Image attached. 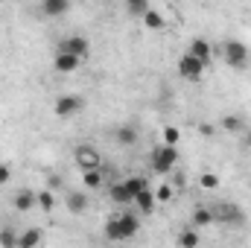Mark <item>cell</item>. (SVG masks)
<instances>
[{
    "instance_id": "6da1fadb",
    "label": "cell",
    "mask_w": 251,
    "mask_h": 248,
    "mask_svg": "<svg viewBox=\"0 0 251 248\" xmlns=\"http://www.w3.org/2000/svg\"><path fill=\"white\" fill-rule=\"evenodd\" d=\"M137 231H140V219H137L134 213H128V210L111 216V219L105 222V228H102V234H105V240H108L111 246H126Z\"/></svg>"
},
{
    "instance_id": "30bf717a",
    "label": "cell",
    "mask_w": 251,
    "mask_h": 248,
    "mask_svg": "<svg viewBox=\"0 0 251 248\" xmlns=\"http://www.w3.org/2000/svg\"><path fill=\"white\" fill-rule=\"evenodd\" d=\"M64 207H67L70 213H76V216H79V213H85V210H88V196H85V193H79V190H73V193H67V196H64Z\"/></svg>"
},
{
    "instance_id": "5bb4252c",
    "label": "cell",
    "mask_w": 251,
    "mask_h": 248,
    "mask_svg": "<svg viewBox=\"0 0 251 248\" xmlns=\"http://www.w3.org/2000/svg\"><path fill=\"white\" fill-rule=\"evenodd\" d=\"M35 204H38V193H32V190H21V193L15 196V210H21V213L32 210Z\"/></svg>"
},
{
    "instance_id": "4316f807",
    "label": "cell",
    "mask_w": 251,
    "mask_h": 248,
    "mask_svg": "<svg viewBox=\"0 0 251 248\" xmlns=\"http://www.w3.org/2000/svg\"><path fill=\"white\" fill-rule=\"evenodd\" d=\"M199 187L216 190V187H219V175H216V173H201V175H199Z\"/></svg>"
},
{
    "instance_id": "d6986e66",
    "label": "cell",
    "mask_w": 251,
    "mask_h": 248,
    "mask_svg": "<svg viewBox=\"0 0 251 248\" xmlns=\"http://www.w3.org/2000/svg\"><path fill=\"white\" fill-rule=\"evenodd\" d=\"M114 140H117L120 146H134V143H137V128H134V125H120V128L114 131Z\"/></svg>"
},
{
    "instance_id": "e0dca14e",
    "label": "cell",
    "mask_w": 251,
    "mask_h": 248,
    "mask_svg": "<svg viewBox=\"0 0 251 248\" xmlns=\"http://www.w3.org/2000/svg\"><path fill=\"white\" fill-rule=\"evenodd\" d=\"M199 243H201V237H199V231L193 225L178 231V248H199Z\"/></svg>"
},
{
    "instance_id": "8992f818",
    "label": "cell",
    "mask_w": 251,
    "mask_h": 248,
    "mask_svg": "<svg viewBox=\"0 0 251 248\" xmlns=\"http://www.w3.org/2000/svg\"><path fill=\"white\" fill-rule=\"evenodd\" d=\"M88 50H91V44H88L85 35H67V38H62V44H59V53L76 56V59H85Z\"/></svg>"
},
{
    "instance_id": "f1b7e54d",
    "label": "cell",
    "mask_w": 251,
    "mask_h": 248,
    "mask_svg": "<svg viewBox=\"0 0 251 248\" xmlns=\"http://www.w3.org/2000/svg\"><path fill=\"white\" fill-rule=\"evenodd\" d=\"M155 198H158V201H170V198H173V184H158Z\"/></svg>"
},
{
    "instance_id": "9a60e30c",
    "label": "cell",
    "mask_w": 251,
    "mask_h": 248,
    "mask_svg": "<svg viewBox=\"0 0 251 248\" xmlns=\"http://www.w3.org/2000/svg\"><path fill=\"white\" fill-rule=\"evenodd\" d=\"M155 204H158V198H155V190H143V193H137V198H134V207L140 210V213H152L155 210Z\"/></svg>"
},
{
    "instance_id": "d4e9b609",
    "label": "cell",
    "mask_w": 251,
    "mask_h": 248,
    "mask_svg": "<svg viewBox=\"0 0 251 248\" xmlns=\"http://www.w3.org/2000/svg\"><path fill=\"white\" fill-rule=\"evenodd\" d=\"M161 137H164V146H178V140H181V131H178L176 125H167V128L161 131Z\"/></svg>"
},
{
    "instance_id": "ac0fdd59",
    "label": "cell",
    "mask_w": 251,
    "mask_h": 248,
    "mask_svg": "<svg viewBox=\"0 0 251 248\" xmlns=\"http://www.w3.org/2000/svg\"><path fill=\"white\" fill-rule=\"evenodd\" d=\"M67 9H70L67 0H44V3H41V12H44L47 18H62Z\"/></svg>"
},
{
    "instance_id": "7402d4cb",
    "label": "cell",
    "mask_w": 251,
    "mask_h": 248,
    "mask_svg": "<svg viewBox=\"0 0 251 248\" xmlns=\"http://www.w3.org/2000/svg\"><path fill=\"white\" fill-rule=\"evenodd\" d=\"M18 231L15 228H9V225H3L0 228V248H18Z\"/></svg>"
},
{
    "instance_id": "ffe728a7",
    "label": "cell",
    "mask_w": 251,
    "mask_h": 248,
    "mask_svg": "<svg viewBox=\"0 0 251 248\" xmlns=\"http://www.w3.org/2000/svg\"><path fill=\"white\" fill-rule=\"evenodd\" d=\"M222 128L231 131V134H243L249 125H246V120H243L240 114H225V117H222Z\"/></svg>"
},
{
    "instance_id": "8fae6325",
    "label": "cell",
    "mask_w": 251,
    "mask_h": 248,
    "mask_svg": "<svg viewBox=\"0 0 251 248\" xmlns=\"http://www.w3.org/2000/svg\"><path fill=\"white\" fill-rule=\"evenodd\" d=\"M79 64H82V59H76V56L56 53V59H53V70H56V73H73V70H79Z\"/></svg>"
},
{
    "instance_id": "44dd1931",
    "label": "cell",
    "mask_w": 251,
    "mask_h": 248,
    "mask_svg": "<svg viewBox=\"0 0 251 248\" xmlns=\"http://www.w3.org/2000/svg\"><path fill=\"white\" fill-rule=\"evenodd\" d=\"M140 21H143V26H146V29H164V26H167L164 15H161L158 9H149V12H146V15H143Z\"/></svg>"
},
{
    "instance_id": "83f0119b",
    "label": "cell",
    "mask_w": 251,
    "mask_h": 248,
    "mask_svg": "<svg viewBox=\"0 0 251 248\" xmlns=\"http://www.w3.org/2000/svg\"><path fill=\"white\" fill-rule=\"evenodd\" d=\"M85 187H102V170H91V173H85Z\"/></svg>"
},
{
    "instance_id": "5b68a950",
    "label": "cell",
    "mask_w": 251,
    "mask_h": 248,
    "mask_svg": "<svg viewBox=\"0 0 251 248\" xmlns=\"http://www.w3.org/2000/svg\"><path fill=\"white\" fill-rule=\"evenodd\" d=\"M73 158H76V164L82 167V173L102 170V158H100V152H97L94 146H79V149L73 152Z\"/></svg>"
},
{
    "instance_id": "9c48e42d",
    "label": "cell",
    "mask_w": 251,
    "mask_h": 248,
    "mask_svg": "<svg viewBox=\"0 0 251 248\" xmlns=\"http://www.w3.org/2000/svg\"><path fill=\"white\" fill-rule=\"evenodd\" d=\"M213 219H216V222H234V225H240L246 216H243V210L234 207V204H219V207L213 210Z\"/></svg>"
},
{
    "instance_id": "7c38bea8",
    "label": "cell",
    "mask_w": 251,
    "mask_h": 248,
    "mask_svg": "<svg viewBox=\"0 0 251 248\" xmlns=\"http://www.w3.org/2000/svg\"><path fill=\"white\" fill-rule=\"evenodd\" d=\"M108 196H111V201H114V204H120V207H128V204H134V198L128 196V190H126L123 181H114V184L108 187Z\"/></svg>"
},
{
    "instance_id": "603a6c76",
    "label": "cell",
    "mask_w": 251,
    "mask_h": 248,
    "mask_svg": "<svg viewBox=\"0 0 251 248\" xmlns=\"http://www.w3.org/2000/svg\"><path fill=\"white\" fill-rule=\"evenodd\" d=\"M123 184H126V190H128V196L131 198H137V193H143L146 190V178H140V175H131V178H123Z\"/></svg>"
},
{
    "instance_id": "484cf974",
    "label": "cell",
    "mask_w": 251,
    "mask_h": 248,
    "mask_svg": "<svg viewBox=\"0 0 251 248\" xmlns=\"http://www.w3.org/2000/svg\"><path fill=\"white\" fill-rule=\"evenodd\" d=\"M38 207H41L44 213H50V210L56 207V198H53L50 190H41V193H38Z\"/></svg>"
},
{
    "instance_id": "3957f363",
    "label": "cell",
    "mask_w": 251,
    "mask_h": 248,
    "mask_svg": "<svg viewBox=\"0 0 251 248\" xmlns=\"http://www.w3.org/2000/svg\"><path fill=\"white\" fill-rule=\"evenodd\" d=\"M82 108H85V99H82L79 94H64V97H59V99H56V105H53L56 117H62V120L76 117Z\"/></svg>"
},
{
    "instance_id": "f546056e",
    "label": "cell",
    "mask_w": 251,
    "mask_h": 248,
    "mask_svg": "<svg viewBox=\"0 0 251 248\" xmlns=\"http://www.w3.org/2000/svg\"><path fill=\"white\" fill-rule=\"evenodd\" d=\"M9 181H12V167L9 164H0V187L9 184Z\"/></svg>"
},
{
    "instance_id": "ba28073f",
    "label": "cell",
    "mask_w": 251,
    "mask_h": 248,
    "mask_svg": "<svg viewBox=\"0 0 251 248\" xmlns=\"http://www.w3.org/2000/svg\"><path fill=\"white\" fill-rule=\"evenodd\" d=\"M190 56H193V59H199V62H210V56H213V44H210V41H207V38H193V41H190V50H187Z\"/></svg>"
},
{
    "instance_id": "d6a6232c",
    "label": "cell",
    "mask_w": 251,
    "mask_h": 248,
    "mask_svg": "<svg viewBox=\"0 0 251 248\" xmlns=\"http://www.w3.org/2000/svg\"><path fill=\"white\" fill-rule=\"evenodd\" d=\"M108 248H126V246H108Z\"/></svg>"
},
{
    "instance_id": "277c9868",
    "label": "cell",
    "mask_w": 251,
    "mask_h": 248,
    "mask_svg": "<svg viewBox=\"0 0 251 248\" xmlns=\"http://www.w3.org/2000/svg\"><path fill=\"white\" fill-rule=\"evenodd\" d=\"M222 59L231 64V67L243 70L249 64V47L243 41H228V44H222Z\"/></svg>"
},
{
    "instance_id": "7a4b0ae2",
    "label": "cell",
    "mask_w": 251,
    "mask_h": 248,
    "mask_svg": "<svg viewBox=\"0 0 251 248\" xmlns=\"http://www.w3.org/2000/svg\"><path fill=\"white\" fill-rule=\"evenodd\" d=\"M149 164H152V170L155 173H161V175H167V173H173L176 170V164H178V149L176 146H155L152 152H149Z\"/></svg>"
},
{
    "instance_id": "1f68e13d",
    "label": "cell",
    "mask_w": 251,
    "mask_h": 248,
    "mask_svg": "<svg viewBox=\"0 0 251 248\" xmlns=\"http://www.w3.org/2000/svg\"><path fill=\"white\" fill-rule=\"evenodd\" d=\"M240 137H243V143H246V146H249V149H251V128H246V131H243Z\"/></svg>"
},
{
    "instance_id": "4dcf8cb0",
    "label": "cell",
    "mask_w": 251,
    "mask_h": 248,
    "mask_svg": "<svg viewBox=\"0 0 251 248\" xmlns=\"http://www.w3.org/2000/svg\"><path fill=\"white\" fill-rule=\"evenodd\" d=\"M199 131H201V134H204V137H210V134H213V125L201 123V125H199Z\"/></svg>"
},
{
    "instance_id": "2e32d148",
    "label": "cell",
    "mask_w": 251,
    "mask_h": 248,
    "mask_svg": "<svg viewBox=\"0 0 251 248\" xmlns=\"http://www.w3.org/2000/svg\"><path fill=\"white\" fill-rule=\"evenodd\" d=\"M216 219H213V210L210 207H196L193 210V216H190V225L199 231V228H207V225H213Z\"/></svg>"
},
{
    "instance_id": "52a82bcc",
    "label": "cell",
    "mask_w": 251,
    "mask_h": 248,
    "mask_svg": "<svg viewBox=\"0 0 251 248\" xmlns=\"http://www.w3.org/2000/svg\"><path fill=\"white\" fill-rule=\"evenodd\" d=\"M204 67L207 64L199 62V59H193L190 53H184L181 59H178V73L184 76V79H190V82H196V79H201V73H204Z\"/></svg>"
},
{
    "instance_id": "4fadbf2b",
    "label": "cell",
    "mask_w": 251,
    "mask_h": 248,
    "mask_svg": "<svg viewBox=\"0 0 251 248\" xmlns=\"http://www.w3.org/2000/svg\"><path fill=\"white\" fill-rule=\"evenodd\" d=\"M41 240H44L41 228H26V231L18 237V248H41Z\"/></svg>"
},
{
    "instance_id": "cb8c5ba5",
    "label": "cell",
    "mask_w": 251,
    "mask_h": 248,
    "mask_svg": "<svg viewBox=\"0 0 251 248\" xmlns=\"http://www.w3.org/2000/svg\"><path fill=\"white\" fill-rule=\"evenodd\" d=\"M149 9H152V6H149V0H128V3H126V12H128V15H134V18H143Z\"/></svg>"
}]
</instances>
